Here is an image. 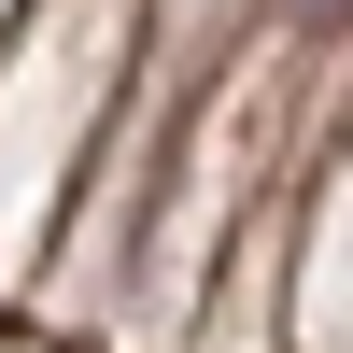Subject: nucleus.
I'll use <instances>...</instances> for the list:
<instances>
[{
    "label": "nucleus",
    "mask_w": 353,
    "mask_h": 353,
    "mask_svg": "<svg viewBox=\"0 0 353 353\" xmlns=\"http://www.w3.org/2000/svg\"><path fill=\"white\" fill-rule=\"evenodd\" d=\"M297 14H311V28H353V0H297Z\"/></svg>",
    "instance_id": "f257e3e1"
}]
</instances>
